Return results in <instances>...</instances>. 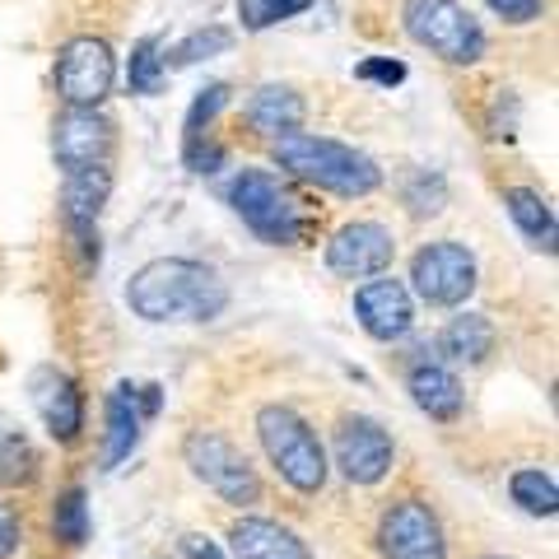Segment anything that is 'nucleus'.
<instances>
[{"label": "nucleus", "mask_w": 559, "mask_h": 559, "mask_svg": "<svg viewBox=\"0 0 559 559\" xmlns=\"http://www.w3.org/2000/svg\"><path fill=\"white\" fill-rule=\"evenodd\" d=\"M127 304L145 322H215L229 308V285L205 261L159 257L131 275Z\"/></svg>", "instance_id": "obj_1"}, {"label": "nucleus", "mask_w": 559, "mask_h": 559, "mask_svg": "<svg viewBox=\"0 0 559 559\" xmlns=\"http://www.w3.org/2000/svg\"><path fill=\"white\" fill-rule=\"evenodd\" d=\"M271 154L285 173L331 191V197H369V191L382 187V168L369 159V154H359L355 145L331 140V135L289 131V135L275 140Z\"/></svg>", "instance_id": "obj_2"}, {"label": "nucleus", "mask_w": 559, "mask_h": 559, "mask_svg": "<svg viewBox=\"0 0 559 559\" xmlns=\"http://www.w3.org/2000/svg\"><path fill=\"white\" fill-rule=\"evenodd\" d=\"M229 205L261 242H275V248H299L312 234V219L304 215L299 197L266 168H242L229 187Z\"/></svg>", "instance_id": "obj_3"}, {"label": "nucleus", "mask_w": 559, "mask_h": 559, "mask_svg": "<svg viewBox=\"0 0 559 559\" xmlns=\"http://www.w3.org/2000/svg\"><path fill=\"white\" fill-rule=\"evenodd\" d=\"M257 439L266 448V457L275 466V476L299 495H318L326 485V452L318 429L308 425L299 411L289 406H261L257 411Z\"/></svg>", "instance_id": "obj_4"}, {"label": "nucleus", "mask_w": 559, "mask_h": 559, "mask_svg": "<svg viewBox=\"0 0 559 559\" xmlns=\"http://www.w3.org/2000/svg\"><path fill=\"white\" fill-rule=\"evenodd\" d=\"M401 24H406V33L419 47H429L433 57L452 66H471L485 57V28L457 0H406Z\"/></svg>", "instance_id": "obj_5"}, {"label": "nucleus", "mask_w": 559, "mask_h": 559, "mask_svg": "<svg viewBox=\"0 0 559 559\" xmlns=\"http://www.w3.org/2000/svg\"><path fill=\"white\" fill-rule=\"evenodd\" d=\"M182 457L191 466V476L205 480L224 503H234V509H252V503H261V476L252 471V462L224 439V433H215V429L187 433Z\"/></svg>", "instance_id": "obj_6"}, {"label": "nucleus", "mask_w": 559, "mask_h": 559, "mask_svg": "<svg viewBox=\"0 0 559 559\" xmlns=\"http://www.w3.org/2000/svg\"><path fill=\"white\" fill-rule=\"evenodd\" d=\"M51 80H57V94H61L66 108H98V103L112 94L117 57H112V47L103 38L80 33V38L61 43Z\"/></svg>", "instance_id": "obj_7"}, {"label": "nucleus", "mask_w": 559, "mask_h": 559, "mask_svg": "<svg viewBox=\"0 0 559 559\" xmlns=\"http://www.w3.org/2000/svg\"><path fill=\"white\" fill-rule=\"evenodd\" d=\"M411 280H415V294L429 308H457L471 299V289H476V257L452 238L425 242V248L411 257Z\"/></svg>", "instance_id": "obj_8"}, {"label": "nucleus", "mask_w": 559, "mask_h": 559, "mask_svg": "<svg viewBox=\"0 0 559 559\" xmlns=\"http://www.w3.org/2000/svg\"><path fill=\"white\" fill-rule=\"evenodd\" d=\"M382 559H448V536L439 513L425 499H396L378 522Z\"/></svg>", "instance_id": "obj_9"}, {"label": "nucleus", "mask_w": 559, "mask_h": 559, "mask_svg": "<svg viewBox=\"0 0 559 559\" xmlns=\"http://www.w3.org/2000/svg\"><path fill=\"white\" fill-rule=\"evenodd\" d=\"M392 433L369 415H345L336 429V466L345 480L355 485H378L392 471Z\"/></svg>", "instance_id": "obj_10"}, {"label": "nucleus", "mask_w": 559, "mask_h": 559, "mask_svg": "<svg viewBox=\"0 0 559 559\" xmlns=\"http://www.w3.org/2000/svg\"><path fill=\"white\" fill-rule=\"evenodd\" d=\"M51 154H57L61 173L103 168L112 154V121L98 108H66L51 121Z\"/></svg>", "instance_id": "obj_11"}, {"label": "nucleus", "mask_w": 559, "mask_h": 559, "mask_svg": "<svg viewBox=\"0 0 559 559\" xmlns=\"http://www.w3.org/2000/svg\"><path fill=\"white\" fill-rule=\"evenodd\" d=\"M396 257V238L392 229H382L373 219H355L326 242V266L341 280H373L392 266Z\"/></svg>", "instance_id": "obj_12"}, {"label": "nucleus", "mask_w": 559, "mask_h": 559, "mask_svg": "<svg viewBox=\"0 0 559 559\" xmlns=\"http://www.w3.org/2000/svg\"><path fill=\"white\" fill-rule=\"evenodd\" d=\"M112 191V173L108 164L103 168H80V173H66V187H61V219L75 248L84 252L90 266H98V210Z\"/></svg>", "instance_id": "obj_13"}, {"label": "nucleus", "mask_w": 559, "mask_h": 559, "mask_svg": "<svg viewBox=\"0 0 559 559\" xmlns=\"http://www.w3.org/2000/svg\"><path fill=\"white\" fill-rule=\"evenodd\" d=\"M355 318L369 331L373 341H401L415 326V308H411V289L392 275H373L355 289Z\"/></svg>", "instance_id": "obj_14"}, {"label": "nucleus", "mask_w": 559, "mask_h": 559, "mask_svg": "<svg viewBox=\"0 0 559 559\" xmlns=\"http://www.w3.org/2000/svg\"><path fill=\"white\" fill-rule=\"evenodd\" d=\"M33 401H38V415L47 433L57 443H75L80 429H84V392L80 382L61 373V369H43L38 378H33Z\"/></svg>", "instance_id": "obj_15"}, {"label": "nucleus", "mask_w": 559, "mask_h": 559, "mask_svg": "<svg viewBox=\"0 0 559 559\" xmlns=\"http://www.w3.org/2000/svg\"><path fill=\"white\" fill-rule=\"evenodd\" d=\"M406 388H411L415 406L425 411L429 419H439V425H448V419L462 415V382L452 378L448 364L429 359V349H419V359L406 369Z\"/></svg>", "instance_id": "obj_16"}, {"label": "nucleus", "mask_w": 559, "mask_h": 559, "mask_svg": "<svg viewBox=\"0 0 559 559\" xmlns=\"http://www.w3.org/2000/svg\"><path fill=\"white\" fill-rule=\"evenodd\" d=\"M229 546L238 559H312L304 540L271 518H238L229 532Z\"/></svg>", "instance_id": "obj_17"}, {"label": "nucleus", "mask_w": 559, "mask_h": 559, "mask_svg": "<svg viewBox=\"0 0 559 559\" xmlns=\"http://www.w3.org/2000/svg\"><path fill=\"white\" fill-rule=\"evenodd\" d=\"M108 433H103V466H117L131 457V448L140 443V425H145V415H140V388L131 382H117V392H108Z\"/></svg>", "instance_id": "obj_18"}, {"label": "nucleus", "mask_w": 559, "mask_h": 559, "mask_svg": "<svg viewBox=\"0 0 559 559\" xmlns=\"http://www.w3.org/2000/svg\"><path fill=\"white\" fill-rule=\"evenodd\" d=\"M308 117V103L289 90V84H261V90L248 98V127L261 135H289L299 131Z\"/></svg>", "instance_id": "obj_19"}, {"label": "nucleus", "mask_w": 559, "mask_h": 559, "mask_svg": "<svg viewBox=\"0 0 559 559\" xmlns=\"http://www.w3.org/2000/svg\"><path fill=\"white\" fill-rule=\"evenodd\" d=\"M439 349L457 364H485L495 355V322H489L485 312H462V318H452L443 326Z\"/></svg>", "instance_id": "obj_20"}, {"label": "nucleus", "mask_w": 559, "mask_h": 559, "mask_svg": "<svg viewBox=\"0 0 559 559\" xmlns=\"http://www.w3.org/2000/svg\"><path fill=\"white\" fill-rule=\"evenodd\" d=\"M503 205H509V215L522 234H527L540 252H555V210L546 205V197L532 187H509L503 191Z\"/></svg>", "instance_id": "obj_21"}, {"label": "nucleus", "mask_w": 559, "mask_h": 559, "mask_svg": "<svg viewBox=\"0 0 559 559\" xmlns=\"http://www.w3.org/2000/svg\"><path fill=\"white\" fill-rule=\"evenodd\" d=\"M509 495L522 513L532 518H555L559 513V489H555V476H546L540 466H522L509 476Z\"/></svg>", "instance_id": "obj_22"}, {"label": "nucleus", "mask_w": 559, "mask_h": 559, "mask_svg": "<svg viewBox=\"0 0 559 559\" xmlns=\"http://www.w3.org/2000/svg\"><path fill=\"white\" fill-rule=\"evenodd\" d=\"M164 80H168V70H164V38H140L131 47V61H127V84H131V94H164Z\"/></svg>", "instance_id": "obj_23"}, {"label": "nucleus", "mask_w": 559, "mask_h": 559, "mask_svg": "<svg viewBox=\"0 0 559 559\" xmlns=\"http://www.w3.org/2000/svg\"><path fill=\"white\" fill-rule=\"evenodd\" d=\"M38 480V452L24 433L0 429V489H24Z\"/></svg>", "instance_id": "obj_24"}, {"label": "nucleus", "mask_w": 559, "mask_h": 559, "mask_svg": "<svg viewBox=\"0 0 559 559\" xmlns=\"http://www.w3.org/2000/svg\"><path fill=\"white\" fill-rule=\"evenodd\" d=\"M51 536L61 546H84L90 540V503H84V489L70 485L66 495H57L51 503Z\"/></svg>", "instance_id": "obj_25"}, {"label": "nucleus", "mask_w": 559, "mask_h": 559, "mask_svg": "<svg viewBox=\"0 0 559 559\" xmlns=\"http://www.w3.org/2000/svg\"><path fill=\"white\" fill-rule=\"evenodd\" d=\"M229 43H234L229 28H215V24L197 28V33H187V38L164 57V70H187V66H197L205 57H219V51H229Z\"/></svg>", "instance_id": "obj_26"}, {"label": "nucleus", "mask_w": 559, "mask_h": 559, "mask_svg": "<svg viewBox=\"0 0 559 559\" xmlns=\"http://www.w3.org/2000/svg\"><path fill=\"white\" fill-rule=\"evenodd\" d=\"M229 103V84H205V90L191 98V108L182 117V150H197L205 140V127L219 117V108Z\"/></svg>", "instance_id": "obj_27"}, {"label": "nucleus", "mask_w": 559, "mask_h": 559, "mask_svg": "<svg viewBox=\"0 0 559 559\" xmlns=\"http://www.w3.org/2000/svg\"><path fill=\"white\" fill-rule=\"evenodd\" d=\"M308 5L312 0H238V20H242V28L261 33V28H275V24L294 20V14H304Z\"/></svg>", "instance_id": "obj_28"}, {"label": "nucleus", "mask_w": 559, "mask_h": 559, "mask_svg": "<svg viewBox=\"0 0 559 559\" xmlns=\"http://www.w3.org/2000/svg\"><path fill=\"white\" fill-rule=\"evenodd\" d=\"M443 201H448V182L439 178V173H429V168L411 173V182H406V205H411V215H415V219L439 215Z\"/></svg>", "instance_id": "obj_29"}, {"label": "nucleus", "mask_w": 559, "mask_h": 559, "mask_svg": "<svg viewBox=\"0 0 559 559\" xmlns=\"http://www.w3.org/2000/svg\"><path fill=\"white\" fill-rule=\"evenodd\" d=\"M355 80H369V84H382V90H392V84L406 80V66L392 61V57H369L355 66Z\"/></svg>", "instance_id": "obj_30"}, {"label": "nucleus", "mask_w": 559, "mask_h": 559, "mask_svg": "<svg viewBox=\"0 0 559 559\" xmlns=\"http://www.w3.org/2000/svg\"><path fill=\"white\" fill-rule=\"evenodd\" d=\"M495 14H503L509 24H532L540 20V10H546V0H485Z\"/></svg>", "instance_id": "obj_31"}, {"label": "nucleus", "mask_w": 559, "mask_h": 559, "mask_svg": "<svg viewBox=\"0 0 559 559\" xmlns=\"http://www.w3.org/2000/svg\"><path fill=\"white\" fill-rule=\"evenodd\" d=\"M20 540H24V522L5 499H0V559H10L14 550H20Z\"/></svg>", "instance_id": "obj_32"}, {"label": "nucleus", "mask_w": 559, "mask_h": 559, "mask_svg": "<svg viewBox=\"0 0 559 559\" xmlns=\"http://www.w3.org/2000/svg\"><path fill=\"white\" fill-rule=\"evenodd\" d=\"M187 555H191V559H224L219 546H215L210 536H187Z\"/></svg>", "instance_id": "obj_33"}, {"label": "nucleus", "mask_w": 559, "mask_h": 559, "mask_svg": "<svg viewBox=\"0 0 559 559\" xmlns=\"http://www.w3.org/2000/svg\"><path fill=\"white\" fill-rule=\"evenodd\" d=\"M480 559H509V555H480Z\"/></svg>", "instance_id": "obj_34"}]
</instances>
